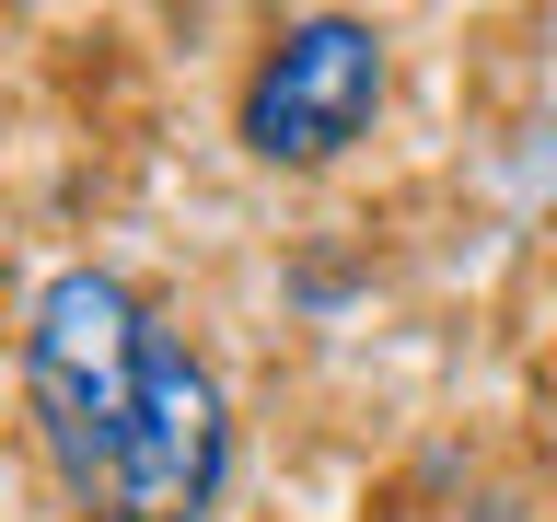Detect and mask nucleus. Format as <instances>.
I'll use <instances>...</instances> for the list:
<instances>
[{"instance_id":"1","label":"nucleus","mask_w":557,"mask_h":522,"mask_svg":"<svg viewBox=\"0 0 557 522\" xmlns=\"http://www.w3.org/2000/svg\"><path fill=\"white\" fill-rule=\"evenodd\" d=\"M151 337H163V313L116 268H47L24 302V418H35V452H47V476L82 522H116Z\"/></svg>"},{"instance_id":"3","label":"nucleus","mask_w":557,"mask_h":522,"mask_svg":"<svg viewBox=\"0 0 557 522\" xmlns=\"http://www.w3.org/2000/svg\"><path fill=\"white\" fill-rule=\"evenodd\" d=\"M233 383L186 325L151 337V383H139V430H128V476H116V522H209L233 499Z\"/></svg>"},{"instance_id":"2","label":"nucleus","mask_w":557,"mask_h":522,"mask_svg":"<svg viewBox=\"0 0 557 522\" xmlns=\"http://www.w3.org/2000/svg\"><path fill=\"white\" fill-rule=\"evenodd\" d=\"M383 94H395L383 24H360V12H278L233 82V139L268 174H325L372 139Z\"/></svg>"}]
</instances>
